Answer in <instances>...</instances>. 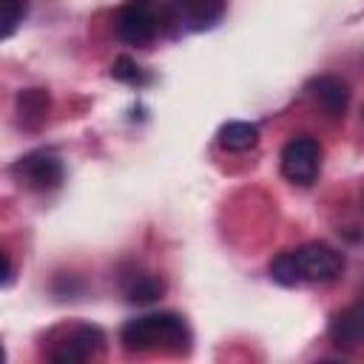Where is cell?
I'll use <instances>...</instances> for the list:
<instances>
[{
	"instance_id": "cell-5",
	"label": "cell",
	"mask_w": 364,
	"mask_h": 364,
	"mask_svg": "<svg viewBox=\"0 0 364 364\" xmlns=\"http://www.w3.org/2000/svg\"><path fill=\"white\" fill-rule=\"evenodd\" d=\"M290 256H293V264L299 273V284H304V282L327 284V282H336L344 270V256L324 242L301 245V247L290 250Z\"/></svg>"
},
{
	"instance_id": "cell-10",
	"label": "cell",
	"mask_w": 364,
	"mask_h": 364,
	"mask_svg": "<svg viewBox=\"0 0 364 364\" xmlns=\"http://www.w3.org/2000/svg\"><path fill=\"white\" fill-rule=\"evenodd\" d=\"M330 338L341 350H355L361 344V307L350 304L347 310L336 313L330 321Z\"/></svg>"
},
{
	"instance_id": "cell-7",
	"label": "cell",
	"mask_w": 364,
	"mask_h": 364,
	"mask_svg": "<svg viewBox=\"0 0 364 364\" xmlns=\"http://www.w3.org/2000/svg\"><path fill=\"white\" fill-rule=\"evenodd\" d=\"M171 23L179 31H208L222 23L228 0H168Z\"/></svg>"
},
{
	"instance_id": "cell-11",
	"label": "cell",
	"mask_w": 364,
	"mask_h": 364,
	"mask_svg": "<svg viewBox=\"0 0 364 364\" xmlns=\"http://www.w3.org/2000/svg\"><path fill=\"white\" fill-rule=\"evenodd\" d=\"M216 142L230 154H245L259 145V128L245 119H230L216 131Z\"/></svg>"
},
{
	"instance_id": "cell-3",
	"label": "cell",
	"mask_w": 364,
	"mask_h": 364,
	"mask_svg": "<svg viewBox=\"0 0 364 364\" xmlns=\"http://www.w3.org/2000/svg\"><path fill=\"white\" fill-rule=\"evenodd\" d=\"M105 350V333L97 324L77 321L71 327H57L48 336L46 358L54 364H80Z\"/></svg>"
},
{
	"instance_id": "cell-12",
	"label": "cell",
	"mask_w": 364,
	"mask_h": 364,
	"mask_svg": "<svg viewBox=\"0 0 364 364\" xmlns=\"http://www.w3.org/2000/svg\"><path fill=\"white\" fill-rule=\"evenodd\" d=\"M162 293H165V282L151 273H139L125 284V299L134 304H151V301L162 299Z\"/></svg>"
},
{
	"instance_id": "cell-16",
	"label": "cell",
	"mask_w": 364,
	"mask_h": 364,
	"mask_svg": "<svg viewBox=\"0 0 364 364\" xmlns=\"http://www.w3.org/2000/svg\"><path fill=\"white\" fill-rule=\"evenodd\" d=\"M9 282H11V262H9V256L0 250V287L9 284Z\"/></svg>"
},
{
	"instance_id": "cell-13",
	"label": "cell",
	"mask_w": 364,
	"mask_h": 364,
	"mask_svg": "<svg viewBox=\"0 0 364 364\" xmlns=\"http://www.w3.org/2000/svg\"><path fill=\"white\" fill-rule=\"evenodd\" d=\"M28 11V0H0V40H9Z\"/></svg>"
},
{
	"instance_id": "cell-17",
	"label": "cell",
	"mask_w": 364,
	"mask_h": 364,
	"mask_svg": "<svg viewBox=\"0 0 364 364\" xmlns=\"http://www.w3.org/2000/svg\"><path fill=\"white\" fill-rule=\"evenodd\" d=\"M0 361H6V353H3V347H0Z\"/></svg>"
},
{
	"instance_id": "cell-1",
	"label": "cell",
	"mask_w": 364,
	"mask_h": 364,
	"mask_svg": "<svg viewBox=\"0 0 364 364\" xmlns=\"http://www.w3.org/2000/svg\"><path fill=\"white\" fill-rule=\"evenodd\" d=\"M119 341L128 353H173L188 355L193 347V333L188 321L176 313H148L139 318H131L119 330Z\"/></svg>"
},
{
	"instance_id": "cell-6",
	"label": "cell",
	"mask_w": 364,
	"mask_h": 364,
	"mask_svg": "<svg viewBox=\"0 0 364 364\" xmlns=\"http://www.w3.org/2000/svg\"><path fill=\"white\" fill-rule=\"evenodd\" d=\"M11 173L17 176L20 185L31 191H54L63 185V176H65L60 156L51 151H34V154L20 156L11 165Z\"/></svg>"
},
{
	"instance_id": "cell-14",
	"label": "cell",
	"mask_w": 364,
	"mask_h": 364,
	"mask_svg": "<svg viewBox=\"0 0 364 364\" xmlns=\"http://www.w3.org/2000/svg\"><path fill=\"white\" fill-rule=\"evenodd\" d=\"M111 77L119 80V82H128V85H142V82L151 80V77L142 71V65H139L136 60H131V57H117L114 65H111Z\"/></svg>"
},
{
	"instance_id": "cell-15",
	"label": "cell",
	"mask_w": 364,
	"mask_h": 364,
	"mask_svg": "<svg viewBox=\"0 0 364 364\" xmlns=\"http://www.w3.org/2000/svg\"><path fill=\"white\" fill-rule=\"evenodd\" d=\"M270 279L276 282V284H282V287H296L299 284V273H296V264H293V256H290V250L287 253H279L273 262H270Z\"/></svg>"
},
{
	"instance_id": "cell-9",
	"label": "cell",
	"mask_w": 364,
	"mask_h": 364,
	"mask_svg": "<svg viewBox=\"0 0 364 364\" xmlns=\"http://www.w3.org/2000/svg\"><path fill=\"white\" fill-rule=\"evenodd\" d=\"M17 122L26 128V131H37L46 117H48V108H51V97L46 88H23L17 94Z\"/></svg>"
},
{
	"instance_id": "cell-8",
	"label": "cell",
	"mask_w": 364,
	"mask_h": 364,
	"mask_svg": "<svg viewBox=\"0 0 364 364\" xmlns=\"http://www.w3.org/2000/svg\"><path fill=\"white\" fill-rule=\"evenodd\" d=\"M307 94L310 100L330 117V119H341L347 114V105H350V85L336 77V74H321V77H313L307 82Z\"/></svg>"
},
{
	"instance_id": "cell-4",
	"label": "cell",
	"mask_w": 364,
	"mask_h": 364,
	"mask_svg": "<svg viewBox=\"0 0 364 364\" xmlns=\"http://www.w3.org/2000/svg\"><path fill=\"white\" fill-rule=\"evenodd\" d=\"M282 173L293 185H313L321 173V145L310 134H296L282 148Z\"/></svg>"
},
{
	"instance_id": "cell-2",
	"label": "cell",
	"mask_w": 364,
	"mask_h": 364,
	"mask_svg": "<svg viewBox=\"0 0 364 364\" xmlns=\"http://www.w3.org/2000/svg\"><path fill=\"white\" fill-rule=\"evenodd\" d=\"M168 0H128L117 11V34L122 43L148 48L171 28Z\"/></svg>"
}]
</instances>
